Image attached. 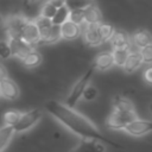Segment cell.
Returning a JSON list of instances; mask_svg holds the SVG:
<instances>
[{
  "label": "cell",
  "instance_id": "obj_6",
  "mask_svg": "<svg viewBox=\"0 0 152 152\" xmlns=\"http://www.w3.org/2000/svg\"><path fill=\"white\" fill-rule=\"evenodd\" d=\"M152 129V122L150 120H144V119H134L131 122H128L122 131H125L127 134L132 135V137H144L146 134H148Z\"/></svg>",
  "mask_w": 152,
  "mask_h": 152
},
{
  "label": "cell",
  "instance_id": "obj_28",
  "mask_svg": "<svg viewBox=\"0 0 152 152\" xmlns=\"http://www.w3.org/2000/svg\"><path fill=\"white\" fill-rule=\"evenodd\" d=\"M84 10H72L69 12V19L70 21L82 26L83 23H84Z\"/></svg>",
  "mask_w": 152,
  "mask_h": 152
},
{
  "label": "cell",
  "instance_id": "obj_37",
  "mask_svg": "<svg viewBox=\"0 0 152 152\" xmlns=\"http://www.w3.org/2000/svg\"><path fill=\"white\" fill-rule=\"evenodd\" d=\"M30 2H36V1H38V0H28Z\"/></svg>",
  "mask_w": 152,
  "mask_h": 152
},
{
  "label": "cell",
  "instance_id": "obj_35",
  "mask_svg": "<svg viewBox=\"0 0 152 152\" xmlns=\"http://www.w3.org/2000/svg\"><path fill=\"white\" fill-rule=\"evenodd\" d=\"M50 4H52L56 8H59L62 6H64V0H48Z\"/></svg>",
  "mask_w": 152,
  "mask_h": 152
},
{
  "label": "cell",
  "instance_id": "obj_32",
  "mask_svg": "<svg viewBox=\"0 0 152 152\" xmlns=\"http://www.w3.org/2000/svg\"><path fill=\"white\" fill-rule=\"evenodd\" d=\"M12 57L11 48L7 40H0V58L1 59H8Z\"/></svg>",
  "mask_w": 152,
  "mask_h": 152
},
{
  "label": "cell",
  "instance_id": "obj_22",
  "mask_svg": "<svg viewBox=\"0 0 152 152\" xmlns=\"http://www.w3.org/2000/svg\"><path fill=\"white\" fill-rule=\"evenodd\" d=\"M96 27H97V33H99L100 39H101L102 43L109 40L112 34H113V32H114V30H115L114 26L108 24V23H100V24L96 25Z\"/></svg>",
  "mask_w": 152,
  "mask_h": 152
},
{
  "label": "cell",
  "instance_id": "obj_23",
  "mask_svg": "<svg viewBox=\"0 0 152 152\" xmlns=\"http://www.w3.org/2000/svg\"><path fill=\"white\" fill-rule=\"evenodd\" d=\"M129 51H131V49H113L112 56H113L114 65H118V66L122 68L127 57H128Z\"/></svg>",
  "mask_w": 152,
  "mask_h": 152
},
{
  "label": "cell",
  "instance_id": "obj_30",
  "mask_svg": "<svg viewBox=\"0 0 152 152\" xmlns=\"http://www.w3.org/2000/svg\"><path fill=\"white\" fill-rule=\"evenodd\" d=\"M97 95H99L97 88H95V87H93V86L89 84V86L84 89L83 95H82V99L86 100V101H94V100L97 97Z\"/></svg>",
  "mask_w": 152,
  "mask_h": 152
},
{
  "label": "cell",
  "instance_id": "obj_29",
  "mask_svg": "<svg viewBox=\"0 0 152 152\" xmlns=\"http://www.w3.org/2000/svg\"><path fill=\"white\" fill-rule=\"evenodd\" d=\"M56 11H57V8L52 5V4H50L49 1H46L44 5H43V7H42V10H40V17H43V18H46V19H52V17L55 15V13H56Z\"/></svg>",
  "mask_w": 152,
  "mask_h": 152
},
{
  "label": "cell",
  "instance_id": "obj_21",
  "mask_svg": "<svg viewBox=\"0 0 152 152\" xmlns=\"http://www.w3.org/2000/svg\"><path fill=\"white\" fill-rule=\"evenodd\" d=\"M42 61H43L42 55H40L38 51H36V50L33 49L31 52H28V53L24 57V59H23L21 62H23V64H24L25 66H27V68H36V66L40 65Z\"/></svg>",
  "mask_w": 152,
  "mask_h": 152
},
{
  "label": "cell",
  "instance_id": "obj_13",
  "mask_svg": "<svg viewBox=\"0 0 152 152\" xmlns=\"http://www.w3.org/2000/svg\"><path fill=\"white\" fill-rule=\"evenodd\" d=\"M114 66V61L112 52L109 51H102L96 55L94 61V69L99 71H107Z\"/></svg>",
  "mask_w": 152,
  "mask_h": 152
},
{
  "label": "cell",
  "instance_id": "obj_18",
  "mask_svg": "<svg viewBox=\"0 0 152 152\" xmlns=\"http://www.w3.org/2000/svg\"><path fill=\"white\" fill-rule=\"evenodd\" d=\"M34 23L37 25V28H38V32H39V36H40V40H39V43H40L48 37V34H49V32H50V30H51L53 24L51 23L50 19L43 18L40 15H38V18L34 19ZM39 43H38V45H39Z\"/></svg>",
  "mask_w": 152,
  "mask_h": 152
},
{
  "label": "cell",
  "instance_id": "obj_27",
  "mask_svg": "<svg viewBox=\"0 0 152 152\" xmlns=\"http://www.w3.org/2000/svg\"><path fill=\"white\" fill-rule=\"evenodd\" d=\"M21 112L19 110H15V109H11V110H7L5 114H4V118H2V121L5 124V126H14L15 122L18 121L19 116H20Z\"/></svg>",
  "mask_w": 152,
  "mask_h": 152
},
{
  "label": "cell",
  "instance_id": "obj_7",
  "mask_svg": "<svg viewBox=\"0 0 152 152\" xmlns=\"http://www.w3.org/2000/svg\"><path fill=\"white\" fill-rule=\"evenodd\" d=\"M20 38L33 48L38 45V43L40 40V36H39V32H38V28H37V25H36L34 20H28L27 19V21L25 23V25L23 27Z\"/></svg>",
  "mask_w": 152,
  "mask_h": 152
},
{
  "label": "cell",
  "instance_id": "obj_17",
  "mask_svg": "<svg viewBox=\"0 0 152 152\" xmlns=\"http://www.w3.org/2000/svg\"><path fill=\"white\" fill-rule=\"evenodd\" d=\"M151 42H152L151 33L147 30H142V28L138 30L132 36V43L139 50L145 48V46H147V45H151Z\"/></svg>",
  "mask_w": 152,
  "mask_h": 152
},
{
  "label": "cell",
  "instance_id": "obj_31",
  "mask_svg": "<svg viewBox=\"0 0 152 152\" xmlns=\"http://www.w3.org/2000/svg\"><path fill=\"white\" fill-rule=\"evenodd\" d=\"M139 53L141 56L142 63L151 64V62H152V45H147V46L140 49Z\"/></svg>",
  "mask_w": 152,
  "mask_h": 152
},
{
  "label": "cell",
  "instance_id": "obj_3",
  "mask_svg": "<svg viewBox=\"0 0 152 152\" xmlns=\"http://www.w3.org/2000/svg\"><path fill=\"white\" fill-rule=\"evenodd\" d=\"M42 118H43V112L39 108H34L28 112L21 113L18 121L15 122V125L12 126L14 133H24V132L31 129L40 121Z\"/></svg>",
  "mask_w": 152,
  "mask_h": 152
},
{
  "label": "cell",
  "instance_id": "obj_25",
  "mask_svg": "<svg viewBox=\"0 0 152 152\" xmlns=\"http://www.w3.org/2000/svg\"><path fill=\"white\" fill-rule=\"evenodd\" d=\"M94 0H64V5L69 8V11L72 10H86L90 5H94Z\"/></svg>",
  "mask_w": 152,
  "mask_h": 152
},
{
  "label": "cell",
  "instance_id": "obj_16",
  "mask_svg": "<svg viewBox=\"0 0 152 152\" xmlns=\"http://www.w3.org/2000/svg\"><path fill=\"white\" fill-rule=\"evenodd\" d=\"M83 12H84V23L83 24H86V25H97V24L102 23L101 11L99 10V7L95 4L87 7Z\"/></svg>",
  "mask_w": 152,
  "mask_h": 152
},
{
  "label": "cell",
  "instance_id": "obj_14",
  "mask_svg": "<svg viewBox=\"0 0 152 152\" xmlns=\"http://www.w3.org/2000/svg\"><path fill=\"white\" fill-rule=\"evenodd\" d=\"M83 28H82V33L83 34V38H84V42L90 45V46H99L102 44L101 39H100V36L97 33V27L96 25H86L83 24Z\"/></svg>",
  "mask_w": 152,
  "mask_h": 152
},
{
  "label": "cell",
  "instance_id": "obj_5",
  "mask_svg": "<svg viewBox=\"0 0 152 152\" xmlns=\"http://www.w3.org/2000/svg\"><path fill=\"white\" fill-rule=\"evenodd\" d=\"M27 21V19L23 15L15 14V15H10L4 20V26H5V31L7 34L8 39H14V38H20L23 27L25 25V23Z\"/></svg>",
  "mask_w": 152,
  "mask_h": 152
},
{
  "label": "cell",
  "instance_id": "obj_36",
  "mask_svg": "<svg viewBox=\"0 0 152 152\" xmlns=\"http://www.w3.org/2000/svg\"><path fill=\"white\" fill-rule=\"evenodd\" d=\"M2 23H4V19H2V17H1V15H0V25H1V24H2Z\"/></svg>",
  "mask_w": 152,
  "mask_h": 152
},
{
  "label": "cell",
  "instance_id": "obj_19",
  "mask_svg": "<svg viewBox=\"0 0 152 152\" xmlns=\"http://www.w3.org/2000/svg\"><path fill=\"white\" fill-rule=\"evenodd\" d=\"M113 110L118 112H134V106L133 103L122 96H116L113 100Z\"/></svg>",
  "mask_w": 152,
  "mask_h": 152
},
{
  "label": "cell",
  "instance_id": "obj_9",
  "mask_svg": "<svg viewBox=\"0 0 152 152\" xmlns=\"http://www.w3.org/2000/svg\"><path fill=\"white\" fill-rule=\"evenodd\" d=\"M19 93H20L19 87L13 80L7 77L0 82V96L1 97L8 101H14L19 97Z\"/></svg>",
  "mask_w": 152,
  "mask_h": 152
},
{
  "label": "cell",
  "instance_id": "obj_11",
  "mask_svg": "<svg viewBox=\"0 0 152 152\" xmlns=\"http://www.w3.org/2000/svg\"><path fill=\"white\" fill-rule=\"evenodd\" d=\"M70 152H106V146L99 140L82 139Z\"/></svg>",
  "mask_w": 152,
  "mask_h": 152
},
{
  "label": "cell",
  "instance_id": "obj_26",
  "mask_svg": "<svg viewBox=\"0 0 152 152\" xmlns=\"http://www.w3.org/2000/svg\"><path fill=\"white\" fill-rule=\"evenodd\" d=\"M59 39H61L59 26H58V25H52V27H51V30H50L48 37H46L43 42H40L39 45H40V44H53V43L58 42Z\"/></svg>",
  "mask_w": 152,
  "mask_h": 152
},
{
  "label": "cell",
  "instance_id": "obj_2",
  "mask_svg": "<svg viewBox=\"0 0 152 152\" xmlns=\"http://www.w3.org/2000/svg\"><path fill=\"white\" fill-rule=\"evenodd\" d=\"M94 70H95L94 66H90V68L82 75V77L72 86V88H71L69 95H68L66 99H65V103H64L65 106H68V107H70V108H74V107L76 106V103L82 99V95H83L84 89L89 86V83H90V81H91V78H93Z\"/></svg>",
  "mask_w": 152,
  "mask_h": 152
},
{
  "label": "cell",
  "instance_id": "obj_1",
  "mask_svg": "<svg viewBox=\"0 0 152 152\" xmlns=\"http://www.w3.org/2000/svg\"><path fill=\"white\" fill-rule=\"evenodd\" d=\"M45 109L55 120H57L62 126H64L68 131L80 137L81 139L99 140L101 142L116 146V144L113 142L109 138H107L88 118L65 106L64 103L50 100L45 103Z\"/></svg>",
  "mask_w": 152,
  "mask_h": 152
},
{
  "label": "cell",
  "instance_id": "obj_34",
  "mask_svg": "<svg viewBox=\"0 0 152 152\" xmlns=\"http://www.w3.org/2000/svg\"><path fill=\"white\" fill-rule=\"evenodd\" d=\"M5 78H7V70L2 64H0V82L4 81Z\"/></svg>",
  "mask_w": 152,
  "mask_h": 152
},
{
  "label": "cell",
  "instance_id": "obj_8",
  "mask_svg": "<svg viewBox=\"0 0 152 152\" xmlns=\"http://www.w3.org/2000/svg\"><path fill=\"white\" fill-rule=\"evenodd\" d=\"M8 44H10V48H11V52H12V56L23 61L24 57L31 52L34 48L31 46L30 44H27L25 40H23L21 38H14V39H8L7 40Z\"/></svg>",
  "mask_w": 152,
  "mask_h": 152
},
{
  "label": "cell",
  "instance_id": "obj_15",
  "mask_svg": "<svg viewBox=\"0 0 152 152\" xmlns=\"http://www.w3.org/2000/svg\"><path fill=\"white\" fill-rule=\"evenodd\" d=\"M141 65H142V59H141L139 51H129L128 57H127L122 69L125 70V72L132 74V72L137 71Z\"/></svg>",
  "mask_w": 152,
  "mask_h": 152
},
{
  "label": "cell",
  "instance_id": "obj_4",
  "mask_svg": "<svg viewBox=\"0 0 152 152\" xmlns=\"http://www.w3.org/2000/svg\"><path fill=\"white\" fill-rule=\"evenodd\" d=\"M137 113L134 112H118V110H113L110 113V115L107 119V127L114 131H119V129H124V127L131 122L132 120L137 119Z\"/></svg>",
  "mask_w": 152,
  "mask_h": 152
},
{
  "label": "cell",
  "instance_id": "obj_12",
  "mask_svg": "<svg viewBox=\"0 0 152 152\" xmlns=\"http://www.w3.org/2000/svg\"><path fill=\"white\" fill-rule=\"evenodd\" d=\"M109 42L113 49H131V38L124 30H114Z\"/></svg>",
  "mask_w": 152,
  "mask_h": 152
},
{
  "label": "cell",
  "instance_id": "obj_33",
  "mask_svg": "<svg viewBox=\"0 0 152 152\" xmlns=\"http://www.w3.org/2000/svg\"><path fill=\"white\" fill-rule=\"evenodd\" d=\"M144 80L146 81L147 84H151L152 83V68L148 66L145 71H144Z\"/></svg>",
  "mask_w": 152,
  "mask_h": 152
},
{
  "label": "cell",
  "instance_id": "obj_10",
  "mask_svg": "<svg viewBox=\"0 0 152 152\" xmlns=\"http://www.w3.org/2000/svg\"><path fill=\"white\" fill-rule=\"evenodd\" d=\"M59 31H61V39L74 40L81 36L82 26H80L70 20H66L62 25H59Z\"/></svg>",
  "mask_w": 152,
  "mask_h": 152
},
{
  "label": "cell",
  "instance_id": "obj_24",
  "mask_svg": "<svg viewBox=\"0 0 152 152\" xmlns=\"http://www.w3.org/2000/svg\"><path fill=\"white\" fill-rule=\"evenodd\" d=\"M69 8L64 5V6H62V7H59V8H57V11H56V13H55V15L52 17V19H51V23L53 24V25H62L64 21H66L68 19H69Z\"/></svg>",
  "mask_w": 152,
  "mask_h": 152
},
{
  "label": "cell",
  "instance_id": "obj_20",
  "mask_svg": "<svg viewBox=\"0 0 152 152\" xmlns=\"http://www.w3.org/2000/svg\"><path fill=\"white\" fill-rule=\"evenodd\" d=\"M13 127L11 126H4L0 128V152H2L12 141V138L14 135Z\"/></svg>",
  "mask_w": 152,
  "mask_h": 152
}]
</instances>
